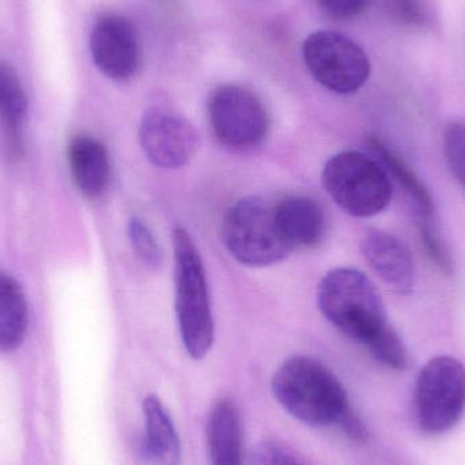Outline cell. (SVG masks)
<instances>
[{
  "label": "cell",
  "instance_id": "cell-15",
  "mask_svg": "<svg viewBox=\"0 0 465 465\" xmlns=\"http://www.w3.org/2000/svg\"><path fill=\"white\" fill-rule=\"evenodd\" d=\"M282 232L292 248L319 245L325 234V215L322 207L306 196H290L275 204Z\"/></svg>",
  "mask_w": 465,
  "mask_h": 465
},
{
  "label": "cell",
  "instance_id": "cell-21",
  "mask_svg": "<svg viewBox=\"0 0 465 465\" xmlns=\"http://www.w3.org/2000/svg\"><path fill=\"white\" fill-rule=\"evenodd\" d=\"M444 154L448 166L465 191V122L448 123L444 130Z\"/></svg>",
  "mask_w": 465,
  "mask_h": 465
},
{
  "label": "cell",
  "instance_id": "cell-7",
  "mask_svg": "<svg viewBox=\"0 0 465 465\" xmlns=\"http://www.w3.org/2000/svg\"><path fill=\"white\" fill-rule=\"evenodd\" d=\"M302 54L313 78L338 94L358 92L371 76V60L366 52L341 33H312L303 43Z\"/></svg>",
  "mask_w": 465,
  "mask_h": 465
},
{
  "label": "cell",
  "instance_id": "cell-5",
  "mask_svg": "<svg viewBox=\"0 0 465 465\" xmlns=\"http://www.w3.org/2000/svg\"><path fill=\"white\" fill-rule=\"evenodd\" d=\"M322 182L333 202L358 218L380 214L392 199V184L384 166L360 152L350 150L330 158Z\"/></svg>",
  "mask_w": 465,
  "mask_h": 465
},
{
  "label": "cell",
  "instance_id": "cell-14",
  "mask_svg": "<svg viewBox=\"0 0 465 465\" xmlns=\"http://www.w3.org/2000/svg\"><path fill=\"white\" fill-rule=\"evenodd\" d=\"M144 440L142 448L152 465H182V442L171 414L155 395L143 401Z\"/></svg>",
  "mask_w": 465,
  "mask_h": 465
},
{
  "label": "cell",
  "instance_id": "cell-9",
  "mask_svg": "<svg viewBox=\"0 0 465 465\" xmlns=\"http://www.w3.org/2000/svg\"><path fill=\"white\" fill-rule=\"evenodd\" d=\"M139 139L146 157L163 169L187 165L201 146L198 131L187 119L160 106L144 112Z\"/></svg>",
  "mask_w": 465,
  "mask_h": 465
},
{
  "label": "cell",
  "instance_id": "cell-3",
  "mask_svg": "<svg viewBox=\"0 0 465 465\" xmlns=\"http://www.w3.org/2000/svg\"><path fill=\"white\" fill-rule=\"evenodd\" d=\"M319 308L343 335L368 346L388 327L381 295L371 279L354 268H335L319 284Z\"/></svg>",
  "mask_w": 465,
  "mask_h": 465
},
{
  "label": "cell",
  "instance_id": "cell-24",
  "mask_svg": "<svg viewBox=\"0 0 465 465\" xmlns=\"http://www.w3.org/2000/svg\"><path fill=\"white\" fill-rule=\"evenodd\" d=\"M319 7L338 21L357 18L368 7L369 0H316Z\"/></svg>",
  "mask_w": 465,
  "mask_h": 465
},
{
  "label": "cell",
  "instance_id": "cell-13",
  "mask_svg": "<svg viewBox=\"0 0 465 465\" xmlns=\"http://www.w3.org/2000/svg\"><path fill=\"white\" fill-rule=\"evenodd\" d=\"M68 163L74 182L84 196L98 199L111 180V161L106 147L90 135H78L68 144Z\"/></svg>",
  "mask_w": 465,
  "mask_h": 465
},
{
  "label": "cell",
  "instance_id": "cell-12",
  "mask_svg": "<svg viewBox=\"0 0 465 465\" xmlns=\"http://www.w3.org/2000/svg\"><path fill=\"white\" fill-rule=\"evenodd\" d=\"M27 114V97L18 73L0 60V147L7 160H19L24 154L21 127Z\"/></svg>",
  "mask_w": 465,
  "mask_h": 465
},
{
  "label": "cell",
  "instance_id": "cell-2",
  "mask_svg": "<svg viewBox=\"0 0 465 465\" xmlns=\"http://www.w3.org/2000/svg\"><path fill=\"white\" fill-rule=\"evenodd\" d=\"M174 295L180 335L185 351L203 360L214 343V317L201 252L185 229L173 232Z\"/></svg>",
  "mask_w": 465,
  "mask_h": 465
},
{
  "label": "cell",
  "instance_id": "cell-6",
  "mask_svg": "<svg viewBox=\"0 0 465 465\" xmlns=\"http://www.w3.org/2000/svg\"><path fill=\"white\" fill-rule=\"evenodd\" d=\"M415 420L428 434L452 430L465 412V366L448 355L429 361L417 377L412 396Z\"/></svg>",
  "mask_w": 465,
  "mask_h": 465
},
{
  "label": "cell",
  "instance_id": "cell-22",
  "mask_svg": "<svg viewBox=\"0 0 465 465\" xmlns=\"http://www.w3.org/2000/svg\"><path fill=\"white\" fill-rule=\"evenodd\" d=\"M418 228H420V241H422L423 248H425L429 259L436 264V267L442 273L452 275L453 268H455L452 254H450L444 238L440 234L439 229L434 225L433 220L420 218Z\"/></svg>",
  "mask_w": 465,
  "mask_h": 465
},
{
  "label": "cell",
  "instance_id": "cell-16",
  "mask_svg": "<svg viewBox=\"0 0 465 465\" xmlns=\"http://www.w3.org/2000/svg\"><path fill=\"white\" fill-rule=\"evenodd\" d=\"M207 448L210 465H243L240 414L228 399L218 401L210 411Z\"/></svg>",
  "mask_w": 465,
  "mask_h": 465
},
{
  "label": "cell",
  "instance_id": "cell-1",
  "mask_svg": "<svg viewBox=\"0 0 465 465\" xmlns=\"http://www.w3.org/2000/svg\"><path fill=\"white\" fill-rule=\"evenodd\" d=\"M272 393L292 418L314 428L341 423L351 410L338 377L319 361L295 355L272 377Z\"/></svg>",
  "mask_w": 465,
  "mask_h": 465
},
{
  "label": "cell",
  "instance_id": "cell-17",
  "mask_svg": "<svg viewBox=\"0 0 465 465\" xmlns=\"http://www.w3.org/2000/svg\"><path fill=\"white\" fill-rule=\"evenodd\" d=\"M29 327V306L21 284L0 270V351L10 352L24 343Z\"/></svg>",
  "mask_w": 465,
  "mask_h": 465
},
{
  "label": "cell",
  "instance_id": "cell-11",
  "mask_svg": "<svg viewBox=\"0 0 465 465\" xmlns=\"http://www.w3.org/2000/svg\"><path fill=\"white\" fill-rule=\"evenodd\" d=\"M361 248L371 270L388 286L399 292L414 289V259L403 241L387 232L371 231L363 237Z\"/></svg>",
  "mask_w": 465,
  "mask_h": 465
},
{
  "label": "cell",
  "instance_id": "cell-4",
  "mask_svg": "<svg viewBox=\"0 0 465 465\" xmlns=\"http://www.w3.org/2000/svg\"><path fill=\"white\" fill-rule=\"evenodd\" d=\"M223 240L232 256L248 267L278 264L292 251L279 226L275 204L254 196L241 199L226 213Z\"/></svg>",
  "mask_w": 465,
  "mask_h": 465
},
{
  "label": "cell",
  "instance_id": "cell-10",
  "mask_svg": "<svg viewBox=\"0 0 465 465\" xmlns=\"http://www.w3.org/2000/svg\"><path fill=\"white\" fill-rule=\"evenodd\" d=\"M90 52L98 70L114 79L127 81L141 63V44L133 22L120 14H105L95 21Z\"/></svg>",
  "mask_w": 465,
  "mask_h": 465
},
{
  "label": "cell",
  "instance_id": "cell-19",
  "mask_svg": "<svg viewBox=\"0 0 465 465\" xmlns=\"http://www.w3.org/2000/svg\"><path fill=\"white\" fill-rule=\"evenodd\" d=\"M371 357L385 368L404 371L409 365V352L399 333L388 325L366 346Z\"/></svg>",
  "mask_w": 465,
  "mask_h": 465
},
{
  "label": "cell",
  "instance_id": "cell-25",
  "mask_svg": "<svg viewBox=\"0 0 465 465\" xmlns=\"http://www.w3.org/2000/svg\"><path fill=\"white\" fill-rule=\"evenodd\" d=\"M391 10L396 18L411 26H423L426 24L425 11L420 0H390Z\"/></svg>",
  "mask_w": 465,
  "mask_h": 465
},
{
  "label": "cell",
  "instance_id": "cell-20",
  "mask_svg": "<svg viewBox=\"0 0 465 465\" xmlns=\"http://www.w3.org/2000/svg\"><path fill=\"white\" fill-rule=\"evenodd\" d=\"M128 237H130L131 245L136 257L141 260L142 264L147 268L157 270L161 267L163 260V249L158 243L157 238L154 237L149 226L134 217L128 223Z\"/></svg>",
  "mask_w": 465,
  "mask_h": 465
},
{
  "label": "cell",
  "instance_id": "cell-18",
  "mask_svg": "<svg viewBox=\"0 0 465 465\" xmlns=\"http://www.w3.org/2000/svg\"><path fill=\"white\" fill-rule=\"evenodd\" d=\"M369 147L376 154L379 163L384 166L388 174L393 177L401 185V190L409 195L417 207L420 218L433 220L434 203L428 187L423 184L417 172L409 165L406 160L398 152L388 146L382 139L371 136L369 139Z\"/></svg>",
  "mask_w": 465,
  "mask_h": 465
},
{
  "label": "cell",
  "instance_id": "cell-23",
  "mask_svg": "<svg viewBox=\"0 0 465 465\" xmlns=\"http://www.w3.org/2000/svg\"><path fill=\"white\" fill-rule=\"evenodd\" d=\"M253 465H309L294 450L278 441L260 442L253 450Z\"/></svg>",
  "mask_w": 465,
  "mask_h": 465
},
{
  "label": "cell",
  "instance_id": "cell-8",
  "mask_svg": "<svg viewBox=\"0 0 465 465\" xmlns=\"http://www.w3.org/2000/svg\"><path fill=\"white\" fill-rule=\"evenodd\" d=\"M209 117L218 141L238 152L260 146L270 128L262 100L238 84H223L214 90L210 98Z\"/></svg>",
  "mask_w": 465,
  "mask_h": 465
}]
</instances>
